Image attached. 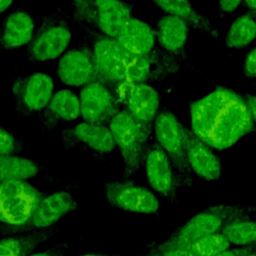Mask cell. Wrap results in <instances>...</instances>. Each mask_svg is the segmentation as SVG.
<instances>
[{
	"label": "cell",
	"instance_id": "6da1fadb",
	"mask_svg": "<svg viewBox=\"0 0 256 256\" xmlns=\"http://www.w3.org/2000/svg\"><path fill=\"white\" fill-rule=\"evenodd\" d=\"M191 131L210 148L225 150L256 131L241 93L217 86L190 104Z\"/></svg>",
	"mask_w": 256,
	"mask_h": 256
},
{
	"label": "cell",
	"instance_id": "7a4b0ae2",
	"mask_svg": "<svg viewBox=\"0 0 256 256\" xmlns=\"http://www.w3.org/2000/svg\"><path fill=\"white\" fill-rule=\"evenodd\" d=\"M255 212L256 205L216 204L209 206L190 217L155 247H184L200 238L222 232L230 223L249 218Z\"/></svg>",
	"mask_w": 256,
	"mask_h": 256
},
{
	"label": "cell",
	"instance_id": "3957f363",
	"mask_svg": "<svg viewBox=\"0 0 256 256\" xmlns=\"http://www.w3.org/2000/svg\"><path fill=\"white\" fill-rule=\"evenodd\" d=\"M46 194L27 180L0 183V234H20Z\"/></svg>",
	"mask_w": 256,
	"mask_h": 256
},
{
	"label": "cell",
	"instance_id": "277c9868",
	"mask_svg": "<svg viewBox=\"0 0 256 256\" xmlns=\"http://www.w3.org/2000/svg\"><path fill=\"white\" fill-rule=\"evenodd\" d=\"M71 19L77 27L113 38L133 13V6L123 0H71Z\"/></svg>",
	"mask_w": 256,
	"mask_h": 256
},
{
	"label": "cell",
	"instance_id": "5b68a950",
	"mask_svg": "<svg viewBox=\"0 0 256 256\" xmlns=\"http://www.w3.org/2000/svg\"><path fill=\"white\" fill-rule=\"evenodd\" d=\"M183 128L175 114L166 107L159 110L153 125L155 141L170 160L178 189L194 186L193 172L186 159Z\"/></svg>",
	"mask_w": 256,
	"mask_h": 256
},
{
	"label": "cell",
	"instance_id": "8992f818",
	"mask_svg": "<svg viewBox=\"0 0 256 256\" xmlns=\"http://www.w3.org/2000/svg\"><path fill=\"white\" fill-rule=\"evenodd\" d=\"M69 20V16L61 9L44 16L27 45V59L32 63H39L63 55L72 38Z\"/></svg>",
	"mask_w": 256,
	"mask_h": 256
},
{
	"label": "cell",
	"instance_id": "52a82bcc",
	"mask_svg": "<svg viewBox=\"0 0 256 256\" xmlns=\"http://www.w3.org/2000/svg\"><path fill=\"white\" fill-rule=\"evenodd\" d=\"M121 106L138 124L144 136L150 140L155 118L161 109V96L148 83L120 82L112 86Z\"/></svg>",
	"mask_w": 256,
	"mask_h": 256
},
{
	"label": "cell",
	"instance_id": "ba28073f",
	"mask_svg": "<svg viewBox=\"0 0 256 256\" xmlns=\"http://www.w3.org/2000/svg\"><path fill=\"white\" fill-rule=\"evenodd\" d=\"M108 127L124 162L122 178L128 179L142 166L149 140L125 109L110 120Z\"/></svg>",
	"mask_w": 256,
	"mask_h": 256
},
{
	"label": "cell",
	"instance_id": "9c48e42d",
	"mask_svg": "<svg viewBox=\"0 0 256 256\" xmlns=\"http://www.w3.org/2000/svg\"><path fill=\"white\" fill-rule=\"evenodd\" d=\"M82 30L84 37L79 44L90 53L103 82L111 87L122 82L125 51L116 38L89 28Z\"/></svg>",
	"mask_w": 256,
	"mask_h": 256
},
{
	"label": "cell",
	"instance_id": "30bf717a",
	"mask_svg": "<svg viewBox=\"0 0 256 256\" xmlns=\"http://www.w3.org/2000/svg\"><path fill=\"white\" fill-rule=\"evenodd\" d=\"M11 94L21 117L37 118L54 94V82L50 75L42 72L21 75L13 80Z\"/></svg>",
	"mask_w": 256,
	"mask_h": 256
},
{
	"label": "cell",
	"instance_id": "8fae6325",
	"mask_svg": "<svg viewBox=\"0 0 256 256\" xmlns=\"http://www.w3.org/2000/svg\"><path fill=\"white\" fill-rule=\"evenodd\" d=\"M182 61L163 51L158 45L146 55L125 52L123 81L130 83H150L165 80L176 74ZM122 81V82H123Z\"/></svg>",
	"mask_w": 256,
	"mask_h": 256
},
{
	"label": "cell",
	"instance_id": "7c38bea8",
	"mask_svg": "<svg viewBox=\"0 0 256 256\" xmlns=\"http://www.w3.org/2000/svg\"><path fill=\"white\" fill-rule=\"evenodd\" d=\"M103 192L106 203L111 207L141 214L161 213V203L156 195L129 178L105 183Z\"/></svg>",
	"mask_w": 256,
	"mask_h": 256
},
{
	"label": "cell",
	"instance_id": "4fadbf2b",
	"mask_svg": "<svg viewBox=\"0 0 256 256\" xmlns=\"http://www.w3.org/2000/svg\"><path fill=\"white\" fill-rule=\"evenodd\" d=\"M61 140L66 149L91 152L95 159L102 160L112 153L116 144L108 125L80 122L62 129Z\"/></svg>",
	"mask_w": 256,
	"mask_h": 256
},
{
	"label": "cell",
	"instance_id": "5bb4252c",
	"mask_svg": "<svg viewBox=\"0 0 256 256\" xmlns=\"http://www.w3.org/2000/svg\"><path fill=\"white\" fill-rule=\"evenodd\" d=\"M80 113L85 122L108 125L122 109L110 85L96 81L81 88Z\"/></svg>",
	"mask_w": 256,
	"mask_h": 256
},
{
	"label": "cell",
	"instance_id": "9a60e30c",
	"mask_svg": "<svg viewBox=\"0 0 256 256\" xmlns=\"http://www.w3.org/2000/svg\"><path fill=\"white\" fill-rule=\"evenodd\" d=\"M143 164L150 187L169 202H178V187L172 165L155 140L148 144Z\"/></svg>",
	"mask_w": 256,
	"mask_h": 256
},
{
	"label": "cell",
	"instance_id": "2e32d148",
	"mask_svg": "<svg viewBox=\"0 0 256 256\" xmlns=\"http://www.w3.org/2000/svg\"><path fill=\"white\" fill-rule=\"evenodd\" d=\"M78 202L66 190L47 193L32 213L20 234L54 227L64 216L77 210Z\"/></svg>",
	"mask_w": 256,
	"mask_h": 256
},
{
	"label": "cell",
	"instance_id": "e0dca14e",
	"mask_svg": "<svg viewBox=\"0 0 256 256\" xmlns=\"http://www.w3.org/2000/svg\"><path fill=\"white\" fill-rule=\"evenodd\" d=\"M56 74L63 84L71 87L82 88L96 81L103 82L90 53L80 44L62 55Z\"/></svg>",
	"mask_w": 256,
	"mask_h": 256
},
{
	"label": "cell",
	"instance_id": "ac0fdd59",
	"mask_svg": "<svg viewBox=\"0 0 256 256\" xmlns=\"http://www.w3.org/2000/svg\"><path fill=\"white\" fill-rule=\"evenodd\" d=\"M183 134L186 159L192 172L207 181L218 180L222 173L221 159L191 129L184 126Z\"/></svg>",
	"mask_w": 256,
	"mask_h": 256
},
{
	"label": "cell",
	"instance_id": "d6986e66",
	"mask_svg": "<svg viewBox=\"0 0 256 256\" xmlns=\"http://www.w3.org/2000/svg\"><path fill=\"white\" fill-rule=\"evenodd\" d=\"M79 116H81L79 95L70 89H61L53 94L48 105L37 118L45 133L62 123L74 121Z\"/></svg>",
	"mask_w": 256,
	"mask_h": 256
},
{
	"label": "cell",
	"instance_id": "ffe728a7",
	"mask_svg": "<svg viewBox=\"0 0 256 256\" xmlns=\"http://www.w3.org/2000/svg\"><path fill=\"white\" fill-rule=\"evenodd\" d=\"M154 30L157 45L166 53L184 62L187 57L189 25L173 15L164 14L159 17Z\"/></svg>",
	"mask_w": 256,
	"mask_h": 256
},
{
	"label": "cell",
	"instance_id": "44dd1931",
	"mask_svg": "<svg viewBox=\"0 0 256 256\" xmlns=\"http://www.w3.org/2000/svg\"><path fill=\"white\" fill-rule=\"evenodd\" d=\"M35 33V20L32 15L16 9L9 13L0 24V47L12 51L28 45Z\"/></svg>",
	"mask_w": 256,
	"mask_h": 256
},
{
	"label": "cell",
	"instance_id": "7402d4cb",
	"mask_svg": "<svg viewBox=\"0 0 256 256\" xmlns=\"http://www.w3.org/2000/svg\"><path fill=\"white\" fill-rule=\"evenodd\" d=\"M116 40L125 52L135 55L150 54L157 47L155 30L145 21L133 16L121 27Z\"/></svg>",
	"mask_w": 256,
	"mask_h": 256
},
{
	"label": "cell",
	"instance_id": "603a6c76",
	"mask_svg": "<svg viewBox=\"0 0 256 256\" xmlns=\"http://www.w3.org/2000/svg\"><path fill=\"white\" fill-rule=\"evenodd\" d=\"M151 2L165 14L173 15L185 21L190 28L204 33L212 38H218L219 32L210 19L200 14L189 0H151Z\"/></svg>",
	"mask_w": 256,
	"mask_h": 256
},
{
	"label": "cell",
	"instance_id": "cb8c5ba5",
	"mask_svg": "<svg viewBox=\"0 0 256 256\" xmlns=\"http://www.w3.org/2000/svg\"><path fill=\"white\" fill-rule=\"evenodd\" d=\"M45 177L60 181L50 175L49 170L40 163L16 155H0V183L10 180H27Z\"/></svg>",
	"mask_w": 256,
	"mask_h": 256
},
{
	"label": "cell",
	"instance_id": "d4e9b609",
	"mask_svg": "<svg viewBox=\"0 0 256 256\" xmlns=\"http://www.w3.org/2000/svg\"><path fill=\"white\" fill-rule=\"evenodd\" d=\"M57 230L54 226L29 233L3 235L0 237V256H27L49 240Z\"/></svg>",
	"mask_w": 256,
	"mask_h": 256
},
{
	"label": "cell",
	"instance_id": "484cf974",
	"mask_svg": "<svg viewBox=\"0 0 256 256\" xmlns=\"http://www.w3.org/2000/svg\"><path fill=\"white\" fill-rule=\"evenodd\" d=\"M256 39V11L248 10L237 17L225 34V46L230 49H242Z\"/></svg>",
	"mask_w": 256,
	"mask_h": 256
},
{
	"label": "cell",
	"instance_id": "4316f807",
	"mask_svg": "<svg viewBox=\"0 0 256 256\" xmlns=\"http://www.w3.org/2000/svg\"><path fill=\"white\" fill-rule=\"evenodd\" d=\"M222 233L231 244L237 246L256 245V220L249 218L236 220L227 225Z\"/></svg>",
	"mask_w": 256,
	"mask_h": 256
},
{
	"label": "cell",
	"instance_id": "83f0119b",
	"mask_svg": "<svg viewBox=\"0 0 256 256\" xmlns=\"http://www.w3.org/2000/svg\"><path fill=\"white\" fill-rule=\"evenodd\" d=\"M184 247L197 256H216L230 248L231 243L222 232H219L200 238Z\"/></svg>",
	"mask_w": 256,
	"mask_h": 256
},
{
	"label": "cell",
	"instance_id": "f1b7e54d",
	"mask_svg": "<svg viewBox=\"0 0 256 256\" xmlns=\"http://www.w3.org/2000/svg\"><path fill=\"white\" fill-rule=\"evenodd\" d=\"M30 151L29 146L0 124V155H19Z\"/></svg>",
	"mask_w": 256,
	"mask_h": 256
},
{
	"label": "cell",
	"instance_id": "f546056e",
	"mask_svg": "<svg viewBox=\"0 0 256 256\" xmlns=\"http://www.w3.org/2000/svg\"><path fill=\"white\" fill-rule=\"evenodd\" d=\"M149 256H197L185 247H166L157 248L153 246L148 251Z\"/></svg>",
	"mask_w": 256,
	"mask_h": 256
},
{
	"label": "cell",
	"instance_id": "4dcf8cb0",
	"mask_svg": "<svg viewBox=\"0 0 256 256\" xmlns=\"http://www.w3.org/2000/svg\"><path fill=\"white\" fill-rule=\"evenodd\" d=\"M243 74L248 79H256V46L245 56L243 63Z\"/></svg>",
	"mask_w": 256,
	"mask_h": 256
},
{
	"label": "cell",
	"instance_id": "1f68e13d",
	"mask_svg": "<svg viewBox=\"0 0 256 256\" xmlns=\"http://www.w3.org/2000/svg\"><path fill=\"white\" fill-rule=\"evenodd\" d=\"M69 245H70V241H63L51 246L46 250L36 252V253L32 252L27 256H65L69 249Z\"/></svg>",
	"mask_w": 256,
	"mask_h": 256
},
{
	"label": "cell",
	"instance_id": "d6a6232c",
	"mask_svg": "<svg viewBox=\"0 0 256 256\" xmlns=\"http://www.w3.org/2000/svg\"><path fill=\"white\" fill-rule=\"evenodd\" d=\"M256 250V245L251 246H239L237 248H228L225 251L217 254L216 256H248L250 253Z\"/></svg>",
	"mask_w": 256,
	"mask_h": 256
},
{
	"label": "cell",
	"instance_id": "836d02e7",
	"mask_svg": "<svg viewBox=\"0 0 256 256\" xmlns=\"http://www.w3.org/2000/svg\"><path fill=\"white\" fill-rule=\"evenodd\" d=\"M243 0H219V16L223 17L236 11Z\"/></svg>",
	"mask_w": 256,
	"mask_h": 256
},
{
	"label": "cell",
	"instance_id": "e575fe53",
	"mask_svg": "<svg viewBox=\"0 0 256 256\" xmlns=\"http://www.w3.org/2000/svg\"><path fill=\"white\" fill-rule=\"evenodd\" d=\"M243 98L245 99L247 105H248V108L250 110V113H251V116H252V119L254 121V123L256 124V95L254 94H250V93H241Z\"/></svg>",
	"mask_w": 256,
	"mask_h": 256
},
{
	"label": "cell",
	"instance_id": "d590c367",
	"mask_svg": "<svg viewBox=\"0 0 256 256\" xmlns=\"http://www.w3.org/2000/svg\"><path fill=\"white\" fill-rule=\"evenodd\" d=\"M77 256H123V255H110V254H103V253H86V254H81ZM134 256H149L148 252L140 255H134Z\"/></svg>",
	"mask_w": 256,
	"mask_h": 256
},
{
	"label": "cell",
	"instance_id": "8d00e7d4",
	"mask_svg": "<svg viewBox=\"0 0 256 256\" xmlns=\"http://www.w3.org/2000/svg\"><path fill=\"white\" fill-rule=\"evenodd\" d=\"M14 0H0V13L4 12L6 9H8Z\"/></svg>",
	"mask_w": 256,
	"mask_h": 256
},
{
	"label": "cell",
	"instance_id": "74e56055",
	"mask_svg": "<svg viewBox=\"0 0 256 256\" xmlns=\"http://www.w3.org/2000/svg\"><path fill=\"white\" fill-rule=\"evenodd\" d=\"M243 2L248 10L256 11V0H243Z\"/></svg>",
	"mask_w": 256,
	"mask_h": 256
},
{
	"label": "cell",
	"instance_id": "f35d334b",
	"mask_svg": "<svg viewBox=\"0 0 256 256\" xmlns=\"http://www.w3.org/2000/svg\"><path fill=\"white\" fill-rule=\"evenodd\" d=\"M248 256H256V250H255V251H253L252 253H250Z\"/></svg>",
	"mask_w": 256,
	"mask_h": 256
}]
</instances>
